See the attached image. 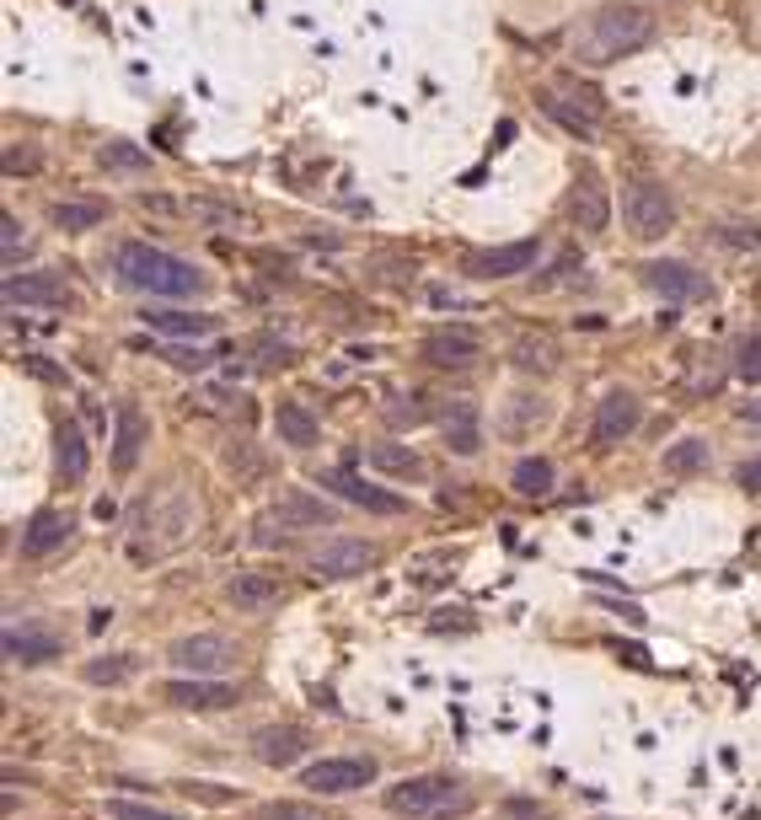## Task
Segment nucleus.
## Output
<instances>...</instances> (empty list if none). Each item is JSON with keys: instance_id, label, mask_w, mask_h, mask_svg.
Instances as JSON below:
<instances>
[{"instance_id": "obj_27", "label": "nucleus", "mask_w": 761, "mask_h": 820, "mask_svg": "<svg viewBox=\"0 0 761 820\" xmlns=\"http://www.w3.org/2000/svg\"><path fill=\"white\" fill-rule=\"evenodd\" d=\"M509 489H515L520 499H547V494H553V461H547V456H526V461H515Z\"/></svg>"}, {"instance_id": "obj_21", "label": "nucleus", "mask_w": 761, "mask_h": 820, "mask_svg": "<svg viewBox=\"0 0 761 820\" xmlns=\"http://www.w3.org/2000/svg\"><path fill=\"white\" fill-rule=\"evenodd\" d=\"M440 430H445V450H456V456H478L483 450V413H478V402H450Z\"/></svg>"}, {"instance_id": "obj_42", "label": "nucleus", "mask_w": 761, "mask_h": 820, "mask_svg": "<svg viewBox=\"0 0 761 820\" xmlns=\"http://www.w3.org/2000/svg\"><path fill=\"white\" fill-rule=\"evenodd\" d=\"M746 419H751V424H757V430H761V397H757V402H751V408H746Z\"/></svg>"}, {"instance_id": "obj_5", "label": "nucleus", "mask_w": 761, "mask_h": 820, "mask_svg": "<svg viewBox=\"0 0 761 820\" xmlns=\"http://www.w3.org/2000/svg\"><path fill=\"white\" fill-rule=\"evenodd\" d=\"M172 671H183V676H209V682H220L231 665H237V643L231 638H220V632H193V638H178L172 643Z\"/></svg>"}, {"instance_id": "obj_17", "label": "nucleus", "mask_w": 761, "mask_h": 820, "mask_svg": "<svg viewBox=\"0 0 761 820\" xmlns=\"http://www.w3.org/2000/svg\"><path fill=\"white\" fill-rule=\"evenodd\" d=\"M376 564V547L371 542H354V536H343V542H327L312 568H317L322 579H354V574H365V568Z\"/></svg>"}, {"instance_id": "obj_11", "label": "nucleus", "mask_w": 761, "mask_h": 820, "mask_svg": "<svg viewBox=\"0 0 761 820\" xmlns=\"http://www.w3.org/2000/svg\"><path fill=\"white\" fill-rule=\"evenodd\" d=\"M569 215L584 237H601V231L612 226V198H606L601 172H590V167L579 172V183H573V193H569Z\"/></svg>"}, {"instance_id": "obj_32", "label": "nucleus", "mask_w": 761, "mask_h": 820, "mask_svg": "<svg viewBox=\"0 0 761 820\" xmlns=\"http://www.w3.org/2000/svg\"><path fill=\"white\" fill-rule=\"evenodd\" d=\"M542 108H547L558 124L569 129L573 140H590V134H595V113H579V108H569V102H564V97H553V92L542 97Z\"/></svg>"}, {"instance_id": "obj_10", "label": "nucleus", "mask_w": 761, "mask_h": 820, "mask_svg": "<svg viewBox=\"0 0 761 820\" xmlns=\"http://www.w3.org/2000/svg\"><path fill=\"white\" fill-rule=\"evenodd\" d=\"M322 489L327 494H338V499H349V505L371 509V515H402V499L397 494H386L380 483H365L360 472H349V467H333V472H322Z\"/></svg>"}, {"instance_id": "obj_19", "label": "nucleus", "mask_w": 761, "mask_h": 820, "mask_svg": "<svg viewBox=\"0 0 761 820\" xmlns=\"http://www.w3.org/2000/svg\"><path fill=\"white\" fill-rule=\"evenodd\" d=\"M70 509H38L27 526H22V558H49L55 547H64L70 536Z\"/></svg>"}, {"instance_id": "obj_13", "label": "nucleus", "mask_w": 761, "mask_h": 820, "mask_svg": "<svg viewBox=\"0 0 761 820\" xmlns=\"http://www.w3.org/2000/svg\"><path fill=\"white\" fill-rule=\"evenodd\" d=\"M643 285H649L654 296H665V301H702V296H708V279H702L692 263H676V257L643 263Z\"/></svg>"}, {"instance_id": "obj_28", "label": "nucleus", "mask_w": 761, "mask_h": 820, "mask_svg": "<svg viewBox=\"0 0 761 820\" xmlns=\"http://www.w3.org/2000/svg\"><path fill=\"white\" fill-rule=\"evenodd\" d=\"M108 220V204L102 198H64L55 204V226L60 231H92V226H102Z\"/></svg>"}, {"instance_id": "obj_23", "label": "nucleus", "mask_w": 761, "mask_h": 820, "mask_svg": "<svg viewBox=\"0 0 761 820\" xmlns=\"http://www.w3.org/2000/svg\"><path fill=\"white\" fill-rule=\"evenodd\" d=\"M274 430H279V441L290 445V450H312L322 441V424L306 402H279L274 408Z\"/></svg>"}, {"instance_id": "obj_4", "label": "nucleus", "mask_w": 761, "mask_h": 820, "mask_svg": "<svg viewBox=\"0 0 761 820\" xmlns=\"http://www.w3.org/2000/svg\"><path fill=\"white\" fill-rule=\"evenodd\" d=\"M623 220H628V231H633L638 242H660V237L676 226V204H671L665 183L633 178V183L623 189Z\"/></svg>"}, {"instance_id": "obj_37", "label": "nucleus", "mask_w": 761, "mask_h": 820, "mask_svg": "<svg viewBox=\"0 0 761 820\" xmlns=\"http://www.w3.org/2000/svg\"><path fill=\"white\" fill-rule=\"evenodd\" d=\"M718 242H729V248H757L761 231H757V226H740V220H729V226H718Z\"/></svg>"}, {"instance_id": "obj_30", "label": "nucleus", "mask_w": 761, "mask_h": 820, "mask_svg": "<svg viewBox=\"0 0 761 820\" xmlns=\"http://www.w3.org/2000/svg\"><path fill=\"white\" fill-rule=\"evenodd\" d=\"M134 671H140V660H134V654H97V660H86V671H81V676H86L92 687H119V682H129Z\"/></svg>"}, {"instance_id": "obj_2", "label": "nucleus", "mask_w": 761, "mask_h": 820, "mask_svg": "<svg viewBox=\"0 0 761 820\" xmlns=\"http://www.w3.org/2000/svg\"><path fill=\"white\" fill-rule=\"evenodd\" d=\"M113 268H119L124 285L145 290V296H198L204 290V274L193 263H183L167 248H150V242H119L113 248Z\"/></svg>"}, {"instance_id": "obj_29", "label": "nucleus", "mask_w": 761, "mask_h": 820, "mask_svg": "<svg viewBox=\"0 0 761 820\" xmlns=\"http://www.w3.org/2000/svg\"><path fill=\"white\" fill-rule=\"evenodd\" d=\"M698 472H708V441L687 435L665 450V478H698Z\"/></svg>"}, {"instance_id": "obj_38", "label": "nucleus", "mask_w": 761, "mask_h": 820, "mask_svg": "<svg viewBox=\"0 0 761 820\" xmlns=\"http://www.w3.org/2000/svg\"><path fill=\"white\" fill-rule=\"evenodd\" d=\"M183 794L198 799V805H231V799H237L231 788H209V783H183Z\"/></svg>"}, {"instance_id": "obj_35", "label": "nucleus", "mask_w": 761, "mask_h": 820, "mask_svg": "<svg viewBox=\"0 0 761 820\" xmlns=\"http://www.w3.org/2000/svg\"><path fill=\"white\" fill-rule=\"evenodd\" d=\"M257 820H327V816L312 810V805H301V799H279V805H268Z\"/></svg>"}, {"instance_id": "obj_24", "label": "nucleus", "mask_w": 761, "mask_h": 820, "mask_svg": "<svg viewBox=\"0 0 761 820\" xmlns=\"http://www.w3.org/2000/svg\"><path fill=\"white\" fill-rule=\"evenodd\" d=\"M55 467H60L64 483H81L92 472V450H86V435H81L75 419H64L60 430H55Z\"/></svg>"}, {"instance_id": "obj_41", "label": "nucleus", "mask_w": 761, "mask_h": 820, "mask_svg": "<svg viewBox=\"0 0 761 820\" xmlns=\"http://www.w3.org/2000/svg\"><path fill=\"white\" fill-rule=\"evenodd\" d=\"M740 483H746L751 494H761V456H757V461H746V467H740Z\"/></svg>"}, {"instance_id": "obj_16", "label": "nucleus", "mask_w": 761, "mask_h": 820, "mask_svg": "<svg viewBox=\"0 0 761 820\" xmlns=\"http://www.w3.org/2000/svg\"><path fill=\"white\" fill-rule=\"evenodd\" d=\"M478 354H483V343H478V333H467V327H435V333L424 338V360H430V365H445V371H467V365H478Z\"/></svg>"}, {"instance_id": "obj_15", "label": "nucleus", "mask_w": 761, "mask_h": 820, "mask_svg": "<svg viewBox=\"0 0 761 820\" xmlns=\"http://www.w3.org/2000/svg\"><path fill=\"white\" fill-rule=\"evenodd\" d=\"M161 697L172 702V708H189V713H209V708H231L237 702V687H226V682H209V676H178V682H167Z\"/></svg>"}, {"instance_id": "obj_36", "label": "nucleus", "mask_w": 761, "mask_h": 820, "mask_svg": "<svg viewBox=\"0 0 761 820\" xmlns=\"http://www.w3.org/2000/svg\"><path fill=\"white\" fill-rule=\"evenodd\" d=\"M0 237H5V268H16V253H27V231H22V220H16V215H5V220H0Z\"/></svg>"}, {"instance_id": "obj_7", "label": "nucleus", "mask_w": 761, "mask_h": 820, "mask_svg": "<svg viewBox=\"0 0 761 820\" xmlns=\"http://www.w3.org/2000/svg\"><path fill=\"white\" fill-rule=\"evenodd\" d=\"M536 257H542V242H536V237H526V242H505V248L467 253V257H461V268H467L472 279H515V274L536 268Z\"/></svg>"}, {"instance_id": "obj_1", "label": "nucleus", "mask_w": 761, "mask_h": 820, "mask_svg": "<svg viewBox=\"0 0 761 820\" xmlns=\"http://www.w3.org/2000/svg\"><path fill=\"white\" fill-rule=\"evenodd\" d=\"M654 38V16L633 5V0H617V5H601L590 11L569 38V55L579 64H612L623 55H638L643 44Z\"/></svg>"}, {"instance_id": "obj_40", "label": "nucleus", "mask_w": 761, "mask_h": 820, "mask_svg": "<svg viewBox=\"0 0 761 820\" xmlns=\"http://www.w3.org/2000/svg\"><path fill=\"white\" fill-rule=\"evenodd\" d=\"M424 413H430V408H419V402H408V408H402V402H391V408H386V419H391V424H419Z\"/></svg>"}, {"instance_id": "obj_9", "label": "nucleus", "mask_w": 761, "mask_h": 820, "mask_svg": "<svg viewBox=\"0 0 761 820\" xmlns=\"http://www.w3.org/2000/svg\"><path fill=\"white\" fill-rule=\"evenodd\" d=\"M638 419H643V402H638L633 391H606L601 397V408H595V419H590V441L595 445H617V441H628L638 430Z\"/></svg>"}, {"instance_id": "obj_34", "label": "nucleus", "mask_w": 761, "mask_h": 820, "mask_svg": "<svg viewBox=\"0 0 761 820\" xmlns=\"http://www.w3.org/2000/svg\"><path fill=\"white\" fill-rule=\"evenodd\" d=\"M108 820H183V816L156 810V805H140V799H108Z\"/></svg>"}, {"instance_id": "obj_31", "label": "nucleus", "mask_w": 761, "mask_h": 820, "mask_svg": "<svg viewBox=\"0 0 761 820\" xmlns=\"http://www.w3.org/2000/svg\"><path fill=\"white\" fill-rule=\"evenodd\" d=\"M97 161H102L108 172H124V178H140V172H150V156H145L140 145H129V140H108Z\"/></svg>"}, {"instance_id": "obj_14", "label": "nucleus", "mask_w": 761, "mask_h": 820, "mask_svg": "<svg viewBox=\"0 0 761 820\" xmlns=\"http://www.w3.org/2000/svg\"><path fill=\"white\" fill-rule=\"evenodd\" d=\"M5 306H70V285L49 268L5 274Z\"/></svg>"}, {"instance_id": "obj_18", "label": "nucleus", "mask_w": 761, "mask_h": 820, "mask_svg": "<svg viewBox=\"0 0 761 820\" xmlns=\"http://www.w3.org/2000/svg\"><path fill=\"white\" fill-rule=\"evenodd\" d=\"M274 520L290 531H312V526H333V505L322 494H306V489H285L274 499Z\"/></svg>"}, {"instance_id": "obj_3", "label": "nucleus", "mask_w": 761, "mask_h": 820, "mask_svg": "<svg viewBox=\"0 0 761 820\" xmlns=\"http://www.w3.org/2000/svg\"><path fill=\"white\" fill-rule=\"evenodd\" d=\"M472 805L478 799L450 772H424V777H408V783L386 788V810L402 820H450V816H467Z\"/></svg>"}, {"instance_id": "obj_20", "label": "nucleus", "mask_w": 761, "mask_h": 820, "mask_svg": "<svg viewBox=\"0 0 761 820\" xmlns=\"http://www.w3.org/2000/svg\"><path fill=\"white\" fill-rule=\"evenodd\" d=\"M253 751L263 767H290V761H301V751H306V729H301V724H263L253 735Z\"/></svg>"}, {"instance_id": "obj_12", "label": "nucleus", "mask_w": 761, "mask_h": 820, "mask_svg": "<svg viewBox=\"0 0 761 820\" xmlns=\"http://www.w3.org/2000/svg\"><path fill=\"white\" fill-rule=\"evenodd\" d=\"M55 654H64V638L44 623H11L5 628V660L11 665H49Z\"/></svg>"}, {"instance_id": "obj_6", "label": "nucleus", "mask_w": 761, "mask_h": 820, "mask_svg": "<svg viewBox=\"0 0 761 820\" xmlns=\"http://www.w3.org/2000/svg\"><path fill=\"white\" fill-rule=\"evenodd\" d=\"M376 783V761L371 757H322L301 772V788L306 794H322V799H338V794H354Z\"/></svg>"}, {"instance_id": "obj_22", "label": "nucleus", "mask_w": 761, "mask_h": 820, "mask_svg": "<svg viewBox=\"0 0 761 820\" xmlns=\"http://www.w3.org/2000/svg\"><path fill=\"white\" fill-rule=\"evenodd\" d=\"M226 601L237 606V612H274L279 601H285V584L279 579H268V574H237L231 584H226Z\"/></svg>"}, {"instance_id": "obj_33", "label": "nucleus", "mask_w": 761, "mask_h": 820, "mask_svg": "<svg viewBox=\"0 0 761 820\" xmlns=\"http://www.w3.org/2000/svg\"><path fill=\"white\" fill-rule=\"evenodd\" d=\"M735 376L761 386V333H746L740 349H735Z\"/></svg>"}, {"instance_id": "obj_8", "label": "nucleus", "mask_w": 761, "mask_h": 820, "mask_svg": "<svg viewBox=\"0 0 761 820\" xmlns=\"http://www.w3.org/2000/svg\"><path fill=\"white\" fill-rule=\"evenodd\" d=\"M145 441H150V419H145V408H140L134 397H124V402L113 408V472H119V478L140 467Z\"/></svg>"}, {"instance_id": "obj_26", "label": "nucleus", "mask_w": 761, "mask_h": 820, "mask_svg": "<svg viewBox=\"0 0 761 820\" xmlns=\"http://www.w3.org/2000/svg\"><path fill=\"white\" fill-rule=\"evenodd\" d=\"M365 461H371L376 472H386V478H419V472H424L419 450L402 445V441H376L371 450H365Z\"/></svg>"}, {"instance_id": "obj_25", "label": "nucleus", "mask_w": 761, "mask_h": 820, "mask_svg": "<svg viewBox=\"0 0 761 820\" xmlns=\"http://www.w3.org/2000/svg\"><path fill=\"white\" fill-rule=\"evenodd\" d=\"M140 316H145L150 333H167V338H209L215 333V316L209 312H178V306H167V312H140Z\"/></svg>"}, {"instance_id": "obj_39", "label": "nucleus", "mask_w": 761, "mask_h": 820, "mask_svg": "<svg viewBox=\"0 0 761 820\" xmlns=\"http://www.w3.org/2000/svg\"><path fill=\"white\" fill-rule=\"evenodd\" d=\"M167 360L183 365V371H204L209 365V354H198V349H167Z\"/></svg>"}]
</instances>
